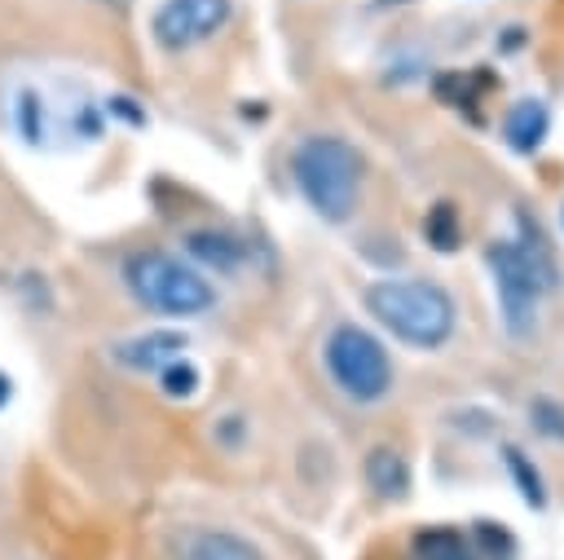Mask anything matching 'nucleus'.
Listing matches in <instances>:
<instances>
[{
  "label": "nucleus",
  "mask_w": 564,
  "mask_h": 560,
  "mask_svg": "<svg viewBox=\"0 0 564 560\" xmlns=\"http://www.w3.org/2000/svg\"><path fill=\"white\" fill-rule=\"evenodd\" d=\"M502 463H507V472H511V481H516V489H520V498L529 503V507H546V489H542V472L529 463V454L520 450V445H507L502 450Z\"/></svg>",
  "instance_id": "14"
},
{
  "label": "nucleus",
  "mask_w": 564,
  "mask_h": 560,
  "mask_svg": "<svg viewBox=\"0 0 564 560\" xmlns=\"http://www.w3.org/2000/svg\"><path fill=\"white\" fill-rule=\"evenodd\" d=\"M546 132H551V110H546L538 97H524V101H516V106L502 115V137H507V146L520 150V154H533V150L546 141Z\"/></svg>",
  "instance_id": "8"
},
{
  "label": "nucleus",
  "mask_w": 564,
  "mask_h": 560,
  "mask_svg": "<svg viewBox=\"0 0 564 560\" xmlns=\"http://www.w3.org/2000/svg\"><path fill=\"white\" fill-rule=\"evenodd\" d=\"M9 397H13V379L0 370V406H9Z\"/></svg>",
  "instance_id": "18"
},
{
  "label": "nucleus",
  "mask_w": 564,
  "mask_h": 560,
  "mask_svg": "<svg viewBox=\"0 0 564 560\" xmlns=\"http://www.w3.org/2000/svg\"><path fill=\"white\" fill-rule=\"evenodd\" d=\"M414 560H480V556L458 529H419L414 534Z\"/></svg>",
  "instance_id": "12"
},
{
  "label": "nucleus",
  "mask_w": 564,
  "mask_h": 560,
  "mask_svg": "<svg viewBox=\"0 0 564 560\" xmlns=\"http://www.w3.org/2000/svg\"><path fill=\"white\" fill-rule=\"evenodd\" d=\"M291 176H295V190L304 194V203L322 220L344 225L357 212V198H361V154L344 137H330V132L304 137L291 150Z\"/></svg>",
  "instance_id": "2"
},
{
  "label": "nucleus",
  "mask_w": 564,
  "mask_h": 560,
  "mask_svg": "<svg viewBox=\"0 0 564 560\" xmlns=\"http://www.w3.org/2000/svg\"><path fill=\"white\" fill-rule=\"evenodd\" d=\"M489 273H494V295H498V313H502L507 335L524 340L538 322L542 291L555 282V265H551L538 229L529 234L524 216H520V238H502L489 247Z\"/></svg>",
  "instance_id": "3"
},
{
  "label": "nucleus",
  "mask_w": 564,
  "mask_h": 560,
  "mask_svg": "<svg viewBox=\"0 0 564 560\" xmlns=\"http://www.w3.org/2000/svg\"><path fill=\"white\" fill-rule=\"evenodd\" d=\"M366 485L379 498H405V489H410V463H405V454L392 450V445H375L366 454Z\"/></svg>",
  "instance_id": "9"
},
{
  "label": "nucleus",
  "mask_w": 564,
  "mask_h": 560,
  "mask_svg": "<svg viewBox=\"0 0 564 560\" xmlns=\"http://www.w3.org/2000/svg\"><path fill=\"white\" fill-rule=\"evenodd\" d=\"M366 313L410 348H441L458 326V304L441 282L427 278H379L366 287Z\"/></svg>",
  "instance_id": "1"
},
{
  "label": "nucleus",
  "mask_w": 564,
  "mask_h": 560,
  "mask_svg": "<svg viewBox=\"0 0 564 560\" xmlns=\"http://www.w3.org/2000/svg\"><path fill=\"white\" fill-rule=\"evenodd\" d=\"M476 556H489V560H516V538L494 520H480L476 525Z\"/></svg>",
  "instance_id": "16"
},
{
  "label": "nucleus",
  "mask_w": 564,
  "mask_h": 560,
  "mask_svg": "<svg viewBox=\"0 0 564 560\" xmlns=\"http://www.w3.org/2000/svg\"><path fill=\"white\" fill-rule=\"evenodd\" d=\"M326 370L335 388L361 406L383 401L392 392V357L388 348L357 322H339L326 335Z\"/></svg>",
  "instance_id": "5"
},
{
  "label": "nucleus",
  "mask_w": 564,
  "mask_h": 560,
  "mask_svg": "<svg viewBox=\"0 0 564 560\" xmlns=\"http://www.w3.org/2000/svg\"><path fill=\"white\" fill-rule=\"evenodd\" d=\"M181 560H260V551L225 529H198L181 542Z\"/></svg>",
  "instance_id": "10"
},
{
  "label": "nucleus",
  "mask_w": 564,
  "mask_h": 560,
  "mask_svg": "<svg viewBox=\"0 0 564 560\" xmlns=\"http://www.w3.org/2000/svg\"><path fill=\"white\" fill-rule=\"evenodd\" d=\"M423 234H427V243H432L436 251H454V247L463 243V216H458V207H454V203H436V207H427V216H423Z\"/></svg>",
  "instance_id": "13"
},
{
  "label": "nucleus",
  "mask_w": 564,
  "mask_h": 560,
  "mask_svg": "<svg viewBox=\"0 0 564 560\" xmlns=\"http://www.w3.org/2000/svg\"><path fill=\"white\" fill-rule=\"evenodd\" d=\"M229 13H234L229 0H163L150 18V35L159 49L181 53V49H194V44L212 40L216 31H225Z\"/></svg>",
  "instance_id": "6"
},
{
  "label": "nucleus",
  "mask_w": 564,
  "mask_h": 560,
  "mask_svg": "<svg viewBox=\"0 0 564 560\" xmlns=\"http://www.w3.org/2000/svg\"><path fill=\"white\" fill-rule=\"evenodd\" d=\"M198 366L194 362H185V357H176L172 366H163L159 370V388L167 392V397H194L198 392Z\"/></svg>",
  "instance_id": "15"
},
{
  "label": "nucleus",
  "mask_w": 564,
  "mask_h": 560,
  "mask_svg": "<svg viewBox=\"0 0 564 560\" xmlns=\"http://www.w3.org/2000/svg\"><path fill=\"white\" fill-rule=\"evenodd\" d=\"M185 251H189L198 265L216 269V273H234L238 260H242V243L229 238V234H220V229H194V234L185 238Z\"/></svg>",
  "instance_id": "11"
},
{
  "label": "nucleus",
  "mask_w": 564,
  "mask_h": 560,
  "mask_svg": "<svg viewBox=\"0 0 564 560\" xmlns=\"http://www.w3.org/2000/svg\"><path fill=\"white\" fill-rule=\"evenodd\" d=\"M123 282L137 304H145L150 313H163V317H198L216 304L212 282L194 265H185L167 251H154V247L132 251L123 260Z\"/></svg>",
  "instance_id": "4"
},
{
  "label": "nucleus",
  "mask_w": 564,
  "mask_h": 560,
  "mask_svg": "<svg viewBox=\"0 0 564 560\" xmlns=\"http://www.w3.org/2000/svg\"><path fill=\"white\" fill-rule=\"evenodd\" d=\"M529 419L538 432H546L551 441H564V406L555 397H533L529 401Z\"/></svg>",
  "instance_id": "17"
},
{
  "label": "nucleus",
  "mask_w": 564,
  "mask_h": 560,
  "mask_svg": "<svg viewBox=\"0 0 564 560\" xmlns=\"http://www.w3.org/2000/svg\"><path fill=\"white\" fill-rule=\"evenodd\" d=\"M185 335L181 331H145V335H132L123 344H115V357L137 370V375H159L163 366H172L176 357H185Z\"/></svg>",
  "instance_id": "7"
}]
</instances>
